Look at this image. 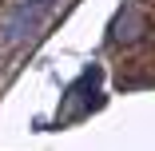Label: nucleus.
I'll list each match as a JSON object with an SVG mask.
<instances>
[{"mask_svg": "<svg viewBox=\"0 0 155 151\" xmlns=\"http://www.w3.org/2000/svg\"><path fill=\"white\" fill-rule=\"evenodd\" d=\"M24 4H32V8H40V12H44V8L52 4V0H24Z\"/></svg>", "mask_w": 155, "mask_h": 151, "instance_id": "f257e3e1", "label": "nucleus"}]
</instances>
